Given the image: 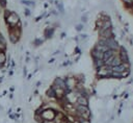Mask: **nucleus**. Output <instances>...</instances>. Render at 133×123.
<instances>
[{"label":"nucleus","instance_id":"obj_1","mask_svg":"<svg viewBox=\"0 0 133 123\" xmlns=\"http://www.w3.org/2000/svg\"><path fill=\"white\" fill-rule=\"evenodd\" d=\"M111 72H112V67L111 66L103 65L98 70H96V75H97L98 79H108V78H110Z\"/></svg>","mask_w":133,"mask_h":123},{"label":"nucleus","instance_id":"obj_2","mask_svg":"<svg viewBox=\"0 0 133 123\" xmlns=\"http://www.w3.org/2000/svg\"><path fill=\"white\" fill-rule=\"evenodd\" d=\"M76 105V118H83V119H91V112L88 106L86 105Z\"/></svg>","mask_w":133,"mask_h":123},{"label":"nucleus","instance_id":"obj_3","mask_svg":"<svg viewBox=\"0 0 133 123\" xmlns=\"http://www.w3.org/2000/svg\"><path fill=\"white\" fill-rule=\"evenodd\" d=\"M64 81H65V90H66V92L68 91L75 90V88L78 84V80H77L76 76L75 75H72V74L66 75L64 77Z\"/></svg>","mask_w":133,"mask_h":123},{"label":"nucleus","instance_id":"obj_4","mask_svg":"<svg viewBox=\"0 0 133 123\" xmlns=\"http://www.w3.org/2000/svg\"><path fill=\"white\" fill-rule=\"evenodd\" d=\"M5 22L7 26H16L21 22V19H20V16L16 11H11L9 16L5 19Z\"/></svg>","mask_w":133,"mask_h":123},{"label":"nucleus","instance_id":"obj_5","mask_svg":"<svg viewBox=\"0 0 133 123\" xmlns=\"http://www.w3.org/2000/svg\"><path fill=\"white\" fill-rule=\"evenodd\" d=\"M98 33H99V38L107 40L110 38H114V32H113V27L111 28H107V29H98Z\"/></svg>","mask_w":133,"mask_h":123},{"label":"nucleus","instance_id":"obj_6","mask_svg":"<svg viewBox=\"0 0 133 123\" xmlns=\"http://www.w3.org/2000/svg\"><path fill=\"white\" fill-rule=\"evenodd\" d=\"M105 45L108 47V49L115 50V51H118L119 48H121V45L118 44V42H117V40L115 39V36L105 40Z\"/></svg>","mask_w":133,"mask_h":123},{"label":"nucleus","instance_id":"obj_7","mask_svg":"<svg viewBox=\"0 0 133 123\" xmlns=\"http://www.w3.org/2000/svg\"><path fill=\"white\" fill-rule=\"evenodd\" d=\"M55 114H56V110L53 109V108H47L45 110H43L42 113V117L44 120H53L54 117H55Z\"/></svg>","mask_w":133,"mask_h":123},{"label":"nucleus","instance_id":"obj_8","mask_svg":"<svg viewBox=\"0 0 133 123\" xmlns=\"http://www.w3.org/2000/svg\"><path fill=\"white\" fill-rule=\"evenodd\" d=\"M52 88H61L65 90V81H64V77H55L53 80V83L51 84ZM66 91V90H65Z\"/></svg>","mask_w":133,"mask_h":123},{"label":"nucleus","instance_id":"obj_9","mask_svg":"<svg viewBox=\"0 0 133 123\" xmlns=\"http://www.w3.org/2000/svg\"><path fill=\"white\" fill-rule=\"evenodd\" d=\"M54 33H55V28L52 27L51 25L46 27L44 29V36H45V40H51L53 36H54Z\"/></svg>","mask_w":133,"mask_h":123},{"label":"nucleus","instance_id":"obj_10","mask_svg":"<svg viewBox=\"0 0 133 123\" xmlns=\"http://www.w3.org/2000/svg\"><path fill=\"white\" fill-rule=\"evenodd\" d=\"M90 56L92 57V59H103L104 58V52H102L99 49L94 47L90 50Z\"/></svg>","mask_w":133,"mask_h":123},{"label":"nucleus","instance_id":"obj_11","mask_svg":"<svg viewBox=\"0 0 133 123\" xmlns=\"http://www.w3.org/2000/svg\"><path fill=\"white\" fill-rule=\"evenodd\" d=\"M118 55H119V57H121V59H122L123 63H124V62H130L129 55H128V51H127V49H126L124 46H122V45H121V48H119V50H118Z\"/></svg>","mask_w":133,"mask_h":123},{"label":"nucleus","instance_id":"obj_12","mask_svg":"<svg viewBox=\"0 0 133 123\" xmlns=\"http://www.w3.org/2000/svg\"><path fill=\"white\" fill-rule=\"evenodd\" d=\"M53 89H54V88H53ZM54 90H55V97H56L57 101H58V100H61V99H63V98L65 97L66 91H65L64 89H61V88H55Z\"/></svg>","mask_w":133,"mask_h":123},{"label":"nucleus","instance_id":"obj_13","mask_svg":"<svg viewBox=\"0 0 133 123\" xmlns=\"http://www.w3.org/2000/svg\"><path fill=\"white\" fill-rule=\"evenodd\" d=\"M88 102H89V98L80 95V96L77 98V101H76L75 104H78V105H86V106H88Z\"/></svg>","mask_w":133,"mask_h":123},{"label":"nucleus","instance_id":"obj_14","mask_svg":"<svg viewBox=\"0 0 133 123\" xmlns=\"http://www.w3.org/2000/svg\"><path fill=\"white\" fill-rule=\"evenodd\" d=\"M118 53V51H115V50H111V49H109V50H107L106 52H104V60H106V59H108V58H110V57H113V56H115L116 54Z\"/></svg>","mask_w":133,"mask_h":123},{"label":"nucleus","instance_id":"obj_15","mask_svg":"<svg viewBox=\"0 0 133 123\" xmlns=\"http://www.w3.org/2000/svg\"><path fill=\"white\" fill-rule=\"evenodd\" d=\"M54 3H55V6H56V9L58 10V13H59V15H61V16H63L64 15V7H63V5H62V3L61 2H59V1H54Z\"/></svg>","mask_w":133,"mask_h":123},{"label":"nucleus","instance_id":"obj_16","mask_svg":"<svg viewBox=\"0 0 133 123\" xmlns=\"http://www.w3.org/2000/svg\"><path fill=\"white\" fill-rule=\"evenodd\" d=\"M123 62H122V59H121V57H119V55H118V53L113 57V59H112V62H111V64H110V66L111 67H115V66H118V65H121Z\"/></svg>","mask_w":133,"mask_h":123},{"label":"nucleus","instance_id":"obj_17","mask_svg":"<svg viewBox=\"0 0 133 123\" xmlns=\"http://www.w3.org/2000/svg\"><path fill=\"white\" fill-rule=\"evenodd\" d=\"M103 65H105L104 59H92V66L96 70H98L100 67H102Z\"/></svg>","mask_w":133,"mask_h":123},{"label":"nucleus","instance_id":"obj_18","mask_svg":"<svg viewBox=\"0 0 133 123\" xmlns=\"http://www.w3.org/2000/svg\"><path fill=\"white\" fill-rule=\"evenodd\" d=\"M21 4L29 7V8H32V7H35V2L33 0H21Z\"/></svg>","mask_w":133,"mask_h":123},{"label":"nucleus","instance_id":"obj_19","mask_svg":"<svg viewBox=\"0 0 133 123\" xmlns=\"http://www.w3.org/2000/svg\"><path fill=\"white\" fill-rule=\"evenodd\" d=\"M44 42H45V40H43V39H38V38H35V39L31 42V44H32V46H33V47L37 48V47L42 46V45L44 44Z\"/></svg>","mask_w":133,"mask_h":123},{"label":"nucleus","instance_id":"obj_20","mask_svg":"<svg viewBox=\"0 0 133 123\" xmlns=\"http://www.w3.org/2000/svg\"><path fill=\"white\" fill-rule=\"evenodd\" d=\"M7 62V55L5 54L4 51H0V65L4 66Z\"/></svg>","mask_w":133,"mask_h":123},{"label":"nucleus","instance_id":"obj_21","mask_svg":"<svg viewBox=\"0 0 133 123\" xmlns=\"http://www.w3.org/2000/svg\"><path fill=\"white\" fill-rule=\"evenodd\" d=\"M111 27H112V22L110 19H108V20H105L103 22V25L100 29H107V28H111Z\"/></svg>","mask_w":133,"mask_h":123},{"label":"nucleus","instance_id":"obj_22","mask_svg":"<svg viewBox=\"0 0 133 123\" xmlns=\"http://www.w3.org/2000/svg\"><path fill=\"white\" fill-rule=\"evenodd\" d=\"M33 118H34V121L36 123H43V121H44V119H43V117H42L41 114H34L33 115Z\"/></svg>","mask_w":133,"mask_h":123},{"label":"nucleus","instance_id":"obj_23","mask_svg":"<svg viewBox=\"0 0 133 123\" xmlns=\"http://www.w3.org/2000/svg\"><path fill=\"white\" fill-rule=\"evenodd\" d=\"M121 1L124 3L126 9H128L129 7H131V6L133 5V0H121Z\"/></svg>","mask_w":133,"mask_h":123},{"label":"nucleus","instance_id":"obj_24","mask_svg":"<svg viewBox=\"0 0 133 123\" xmlns=\"http://www.w3.org/2000/svg\"><path fill=\"white\" fill-rule=\"evenodd\" d=\"M80 21H81V23H83V24L87 23V21H88V14H87V13H84L83 15H81Z\"/></svg>","mask_w":133,"mask_h":123},{"label":"nucleus","instance_id":"obj_25","mask_svg":"<svg viewBox=\"0 0 133 123\" xmlns=\"http://www.w3.org/2000/svg\"><path fill=\"white\" fill-rule=\"evenodd\" d=\"M75 29H76L77 31L83 30V29H84V24H83V23H78V24H76V25H75Z\"/></svg>","mask_w":133,"mask_h":123},{"label":"nucleus","instance_id":"obj_26","mask_svg":"<svg viewBox=\"0 0 133 123\" xmlns=\"http://www.w3.org/2000/svg\"><path fill=\"white\" fill-rule=\"evenodd\" d=\"M23 13H24V16H25V17H30V16H31L30 8H29V7H27V6H25V8H24Z\"/></svg>","mask_w":133,"mask_h":123},{"label":"nucleus","instance_id":"obj_27","mask_svg":"<svg viewBox=\"0 0 133 123\" xmlns=\"http://www.w3.org/2000/svg\"><path fill=\"white\" fill-rule=\"evenodd\" d=\"M78 36H79L80 41H87V39H88V35L86 33H80Z\"/></svg>","mask_w":133,"mask_h":123},{"label":"nucleus","instance_id":"obj_28","mask_svg":"<svg viewBox=\"0 0 133 123\" xmlns=\"http://www.w3.org/2000/svg\"><path fill=\"white\" fill-rule=\"evenodd\" d=\"M50 15H53L55 17H58L59 16V13H58V10L56 8H51L50 9Z\"/></svg>","mask_w":133,"mask_h":123},{"label":"nucleus","instance_id":"obj_29","mask_svg":"<svg viewBox=\"0 0 133 123\" xmlns=\"http://www.w3.org/2000/svg\"><path fill=\"white\" fill-rule=\"evenodd\" d=\"M10 13H11V10H10V9H7V8H5V9H4V11H3L4 20H5V19H6V18H7L8 16H9V14H10Z\"/></svg>","mask_w":133,"mask_h":123},{"label":"nucleus","instance_id":"obj_30","mask_svg":"<svg viewBox=\"0 0 133 123\" xmlns=\"http://www.w3.org/2000/svg\"><path fill=\"white\" fill-rule=\"evenodd\" d=\"M77 119L80 121V123H91L90 119H83V118H77Z\"/></svg>","mask_w":133,"mask_h":123},{"label":"nucleus","instance_id":"obj_31","mask_svg":"<svg viewBox=\"0 0 133 123\" xmlns=\"http://www.w3.org/2000/svg\"><path fill=\"white\" fill-rule=\"evenodd\" d=\"M6 49H7L6 44H2V43H0V51H4V52H5Z\"/></svg>","mask_w":133,"mask_h":123},{"label":"nucleus","instance_id":"obj_32","mask_svg":"<svg viewBox=\"0 0 133 123\" xmlns=\"http://www.w3.org/2000/svg\"><path fill=\"white\" fill-rule=\"evenodd\" d=\"M6 4H7V1L6 0H0V7L5 8L6 7Z\"/></svg>","mask_w":133,"mask_h":123},{"label":"nucleus","instance_id":"obj_33","mask_svg":"<svg viewBox=\"0 0 133 123\" xmlns=\"http://www.w3.org/2000/svg\"><path fill=\"white\" fill-rule=\"evenodd\" d=\"M0 43H2V44H6V40H5V38L3 36V34L0 32Z\"/></svg>","mask_w":133,"mask_h":123},{"label":"nucleus","instance_id":"obj_34","mask_svg":"<svg viewBox=\"0 0 133 123\" xmlns=\"http://www.w3.org/2000/svg\"><path fill=\"white\" fill-rule=\"evenodd\" d=\"M26 76H27V69L24 67V69H23V77L26 78Z\"/></svg>","mask_w":133,"mask_h":123},{"label":"nucleus","instance_id":"obj_35","mask_svg":"<svg viewBox=\"0 0 133 123\" xmlns=\"http://www.w3.org/2000/svg\"><path fill=\"white\" fill-rule=\"evenodd\" d=\"M54 62H55V58H54V57H53V58H51V59H49V60H48V63H49V64H53V63H54Z\"/></svg>","mask_w":133,"mask_h":123},{"label":"nucleus","instance_id":"obj_36","mask_svg":"<svg viewBox=\"0 0 133 123\" xmlns=\"http://www.w3.org/2000/svg\"><path fill=\"white\" fill-rule=\"evenodd\" d=\"M128 10H129V11H130V13L133 15V5H132L131 7H129V8H128Z\"/></svg>","mask_w":133,"mask_h":123},{"label":"nucleus","instance_id":"obj_37","mask_svg":"<svg viewBox=\"0 0 133 123\" xmlns=\"http://www.w3.org/2000/svg\"><path fill=\"white\" fill-rule=\"evenodd\" d=\"M60 38H61V39L65 38V33H64V32H61V34H60Z\"/></svg>","mask_w":133,"mask_h":123},{"label":"nucleus","instance_id":"obj_38","mask_svg":"<svg viewBox=\"0 0 133 123\" xmlns=\"http://www.w3.org/2000/svg\"><path fill=\"white\" fill-rule=\"evenodd\" d=\"M73 123H80V121H79V120H78V119L76 118V119L74 120V122H73Z\"/></svg>","mask_w":133,"mask_h":123},{"label":"nucleus","instance_id":"obj_39","mask_svg":"<svg viewBox=\"0 0 133 123\" xmlns=\"http://www.w3.org/2000/svg\"><path fill=\"white\" fill-rule=\"evenodd\" d=\"M25 60H26V63H29V60H30V57H29V56H27Z\"/></svg>","mask_w":133,"mask_h":123},{"label":"nucleus","instance_id":"obj_40","mask_svg":"<svg viewBox=\"0 0 133 123\" xmlns=\"http://www.w3.org/2000/svg\"><path fill=\"white\" fill-rule=\"evenodd\" d=\"M66 123H73V122H71V121H68V122H66Z\"/></svg>","mask_w":133,"mask_h":123},{"label":"nucleus","instance_id":"obj_41","mask_svg":"<svg viewBox=\"0 0 133 123\" xmlns=\"http://www.w3.org/2000/svg\"><path fill=\"white\" fill-rule=\"evenodd\" d=\"M2 67H3V66H1V65H0V70H1V68H2Z\"/></svg>","mask_w":133,"mask_h":123},{"label":"nucleus","instance_id":"obj_42","mask_svg":"<svg viewBox=\"0 0 133 123\" xmlns=\"http://www.w3.org/2000/svg\"><path fill=\"white\" fill-rule=\"evenodd\" d=\"M132 107H133V105H132Z\"/></svg>","mask_w":133,"mask_h":123}]
</instances>
